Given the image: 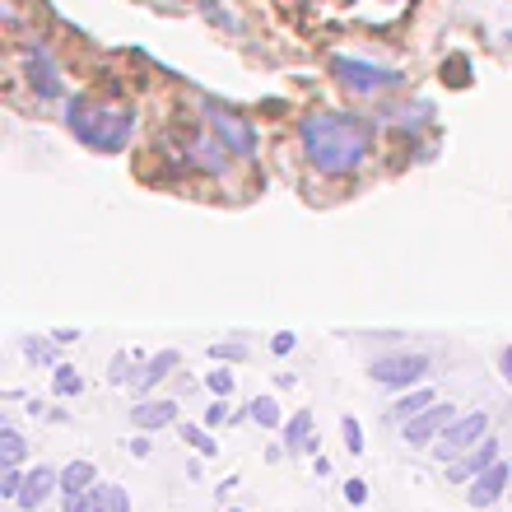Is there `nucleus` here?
I'll use <instances>...</instances> for the list:
<instances>
[{
    "mask_svg": "<svg viewBox=\"0 0 512 512\" xmlns=\"http://www.w3.org/2000/svg\"><path fill=\"white\" fill-rule=\"evenodd\" d=\"M94 485H98L94 461H70L66 471H61V499H66V494H89Z\"/></svg>",
    "mask_w": 512,
    "mask_h": 512,
    "instance_id": "obj_15",
    "label": "nucleus"
},
{
    "mask_svg": "<svg viewBox=\"0 0 512 512\" xmlns=\"http://www.w3.org/2000/svg\"><path fill=\"white\" fill-rule=\"evenodd\" d=\"M247 415H252V424H261V429H280V405H275V396H256V401L247 405Z\"/></svg>",
    "mask_w": 512,
    "mask_h": 512,
    "instance_id": "obj_19",
    "label": "nucleus"
},
{
    "mask_svg": "<svg viewBox=\"0 0 512 512\" xmlns=\"http://www.w3.org/2000/svg\"><path fill=\"white\" fill-rule=\"evenodd\" d=\"M345 499H350L354 508H364V503H368V485H364V480H345Z\"/></svg>",
    "mask_w": 512,
    "mask_h": 512,
    "instance_id": "obj_27",
    "label": "nucleus"
},
{
    "mask_svg": "<svg viewBox=\"0 0 512 512\" xmlns=\"http://www.w3.org/2000/svg\"><path fill=\"white\" fill-rule=\"evenodd\" d=\"M452 419H457V405H452V401H433L424 415H415L410 424H401V433H405V443L424 447V443H438Z\"/></svg>",
    "mask_w": 512,
    "mask_h": 512,
    "instance_id": "obj_7",
    "label": "nucleus"
},
{
    "mask_svg": "<svg viewBox=\"0 0 512 512\" xmlns=\"http://www.w3.org/2000/svg\"><path fill=\"white\" fill-rule=\"evenodd\" d=\"M0 494H5V499H19V494H24V475H19V466H5V475H0Z\"/></svg>",
    "mask_w": 512,
    "mask_h": 512,
    "instance_id": "obj_24",
    "label": "nucleus"
},
{
    "mask_svg": "<svg viewBox=\"0 0 512 512\" xmlns=\"http://www.w3.org/2000/svg\"><path fill=\"white\" fill-rule=\"evenodd\" d=\"M66 131L94 154H122L135 135V112L122 103H98L89 94L66 98Z\"/></svg>",
    "mask_w": 512,
    "mask_h": 512,
    "instance_id": "obj_2",
    "label": "nucleus"
},
{
    "mask_svg": "<svg viewBox=\"0 0 512 512\" xmlns=\"http://www.w3.org/2000/svg\"><path fill=\"white\" fill-rule=\"evenodd\" d=\"M298 140L303 154L322 177H350L359 173L373 154V122H364L359 112H308L298 122Z\"/></svg>",
    "mask_w": 512,
    "mask_h": 512,
    "instance_id": "obj_1",
    "label": "nucleus"
},
{
    "mask_svg": "<svg viewBox=\"0 0 512 512\" xmlns=\"http://www.w3.org/2000/svg\"><path fill=\"white\" fill-rule=\"evenodd\" d=\"M229 154L233 149L224 145V140H205V135H187V163L191 168H201V173H210V177H224L229 173Z\"/></svg>",
    "mask_w": 512,
    "mask_h": 512,
    "instance_id": "obj_10",
    "label": "nucleus"
},
{
    "mask_svg": "<svg viewBox=\"0 0 512 512\" xmlns=\"http://www.w3.org/2000/svg\"><path fill=\"white\" fill-rule=\"evenodd\" d=\"M24 457H28L24 433H19V429L10 424V419H5V424H0V461H5V466H19Z\"/></svg>",
    "mask_w": 512,
    "mask_h": 512,
    "instance_id": "obj_18",
    "label": "nucleus"
},
{
    "mask_svg": "<svg viewBox=\"0 0 512 512\" xmlns=\"http://www.w3.org/2000/svg\"><path fill=\"white\" fill-rule=\"evenodd\" d=\"M205 117H210V131H215L219 140H224V145H229L233 154H238V159H252L256 145H261V140H256L252 117H243V112L224 108V103H215V98L205 103Z\"/></svg>",
    "mask_w": 512,
    "mask_h": 512,
    "instance_id": "obj_5",
    "label": "nucleus"
},
{
    "mask_svg": "<svg viewBox=\"0 0 512 512\" xmlns=\"http://www.w3.org/2000/svg\"><path fill=\"white\" fill-rule=\"evenodd\" d=\"M433 401H438V396H433V387H415V391H405L401 401L391 405V424H410V419L424 415V410H429Z\"/></svg>",
    "mask_w": 512,
    "mask_h": 512,
    "instance_id": "obj_16",
    "label": "nucleus"
},
{
    "mask_svg": "<svg viewBox=\"0 0 512 512\" xmlns=\"http://www.w3.org/2000/svg\"><path fill=\"white\" fill-rule=\"evenodd\" d=\"M66 512H94L89 508V494H66Z\"/></svg>",
    "mask_w": 512,
    "mask_h": 512,
    "instance_id": "obj_34",
    "label": "nucleus"
},
{
    "mask_svg": "<svg viewBox=\"0 0 512 512\" xmlns=\"http://www.w3.org/2000/svg\"><path fill=\"white\" fill-rule=\"evenodd\" d=\"M340 5H359V0H340Z\"/></svg>",
    "mask_w": 512,
    "mask_h": 512,
    "instance_id": "obj_36",
    "label": "nucleus"
},
{
    "mask_svg": "<svg viewBox=\"0 0 512 512\" xmlns=\"http://www.w3.org/2000/svg\"><path fill=\"white\" fill-rule=\"evenodd\" d=\"M205 387L215 391V396H224V401H229V396H233V387H238V378H233L229 368H215V373L205 378Z\"/></svg>",
    "mask_w": 512,
    "mask_h": 512,
    "instance_id": "obj_23",
    "label": "nucleus"
},
{
    "mask_svg": "<svg viewBox=\"0 0 512 512\" xmlns=\"http://www.w3.org/2000/svg\"><path fill=\"white\" fill-rule=\"evenodd\" d=\"M233 512H243V508H233Z\"/></svg>",
    "mask_w": 512,
    "mask_h": 512,
    "instance_id": "obj_38",
    "label": "nucleus"
},
{
    "mask_svg": "<svg viewBox=\"0 0 512 512\" xmlns=\"http://www.w3.org/2000/svg\"><path fill=\"white\" fill-rule=\"evenodd\" d=\"M52 387H56V396H80L84 378L75 373V368H56V382H52Z\"/></svg>",
    "mask_w": 512,
    "mask_h": 512,
    "instance_id": "obj_22",
    "label": "nucleus"
},
{
    "mask_svg": "<svg viewBox=\"0 0 512 512\" xmlns=\"http://www.w3.org/2000/svg\"><path fill=\"white\" fill-rule=\"evenodd\" d=\"M131 424L135 433H154L177 424V401H135L131 405Z\"/></svg>",
    "mask_w": 512,
    "mask_h": 512,
    "instance_id": "obj_13",
    "label": "nucleus"
},
{
    "mask_svg": "<svg viewBox=\"0 0 512 512\" xmlns=\"http://www.w3.org/2000/svg\"><path fill=\"white\" fill-rule=\"evenodd\" d=\"M108 512H131V499H126L122 485H112V508Z\"/></svg>",
    "mask_w": 512,
    "mask_h": 512,
    "instance_id": "obj_33",
    "label": "nucleus"
},
{
    "mask_svg": "<svg viewBox=\"0 0 512 512\" xmlns=\"http://www.w3.org/2000/svg\"><path fill=\"white\" fill-rule=\"evenodd\" d=\"M182 438H187V443L196 447L201 457H215V452H219L215 438H210V429H205V424H182Z\"/></svg>",
    "mask_w": 512,
    "mask_h": 512,
    "instance_id": "obj_20",
    "label": "nucleus"
},
{
    "mask_svg": "<svg viewBox=\"0 0 512 512\" xmlns=\"http://www.w3.org/2000/svg\"><path fill=\"white\" fill-rule=\"evenodd\" d=\"M340 438H345V447H350L354 457H364V429H359V419L354 415L340 419Z\"/></svg>",
    "mask_w": 512,
    "mask_h": 512,
    "instance_id": "obj_21",
    "label": "nucleus"
},
{
    "mask_svg": "<svg viewBox=\"0 0 512 512\" xmlns=\"http://www.w3.org/2000/svg\"><path fill=\"white\" fill-rule=\"evenodd\" d=\"M177 364H182V354H177V350H159V354H154V359H145V368H140V373H135V378H131V387H135V391L159 387V382L168 378V373H173Z\"/></svg>",
    "mask_w": 512,
    "mask_h": 512,
    "instance_id": "obj_14",
    "label": "nucleus"
},
{
    "mask_svg": "<svg viewBox=\"0 0 512 512\" xmlns=\"http://www.w3.org/2000/svg\"><path fill=\"white\" fill-rule=\"evenodd\" d=\"M210 354H215V359H233V364H238V359H247V350H243V345H215V350H210Z\"/></svg>",
    "mask_w": 512,
    "mask_h": 512,
    "instance_id": "obj_31",
    "label": "nucleus"
},
{
    "mask_svg": "<svg viewBox=\"0 0 512 512\" xmlns=\"http://www.w3.org/2000/svg\"><path fill=\"white\" fill-rule=\"evenodd\" d=\"M24 70H28V84H33V94H38V98H61V94H66L61 70L52 66L47 47H24Z\"/></svg>",
    "mask_w": 512,
    "mask_h": 512,
    "instance_id": "obj_8",
    "label": "nucleus"
},
{
    "mask_svg": "<svg viewBox=\"0 0 512 512\" xmlns=\"http://www.w3.org/2000/svg\"><path fill=\"white\" fill-rule=\"evenodd\" d=\"M331 75H336L345 89H354V94H391V89H405L401 70L373 66V61H359V56H331Z\"/></svg>",
    "mask_w": 512,
    "mask_h": 512,
    "instance_id": "obj_3",
    "label": "nucleus"
},
{
    "mask_svg": "<svg viewBox=\"0 0 512 512\" xmlns=\"http://www.w3.org/2000/svg\"><path fill=\"white\" fill-rule=\"evenodd\" d=\"M24 354L33 359V364H52V345H38V340H28Z\"/></svg>",
    "mask_w": 512,
    "mask_h": 512,
    "instance_id": "obj_28",
    "label": "nucleus"
},
{
    "mask_svg": "<svg viewBox=\"0 0 512 512\" xmlns=\"http://www.w3.org/2000/svg\"><path fill=\"white\" fill-rule=\"evenodd\" d=\"M489 438V415L485 410H466V415H457L452 424H447V433L433 443V457L438 461H457L466 457L475 443H485Z\"/></svg>",
    "mask_w": 512,
    "mask_h": 512,
    "instance_id": "obj_6",
    "label": "nucleus"
},
{
    "mask_svg": "<svg viewBox=\"0 0 512 512\" xmlns=\"http://www.w3.org/2000/svg\"><path fill=\"white\" fill-rule=\"evenodd\" d=\"M508 503H512V485H508Z\"/></svg>",
    "mask_w": 512,
    "mask_h": 512,
    "instance_id": "obj_37",
    "label": "nucleus"
},
{
    "mask_svg": "<svg viewBox=\"0 0 512 512\" xmlns=\"http://www.w3.org/2000/svg\"><path fill=\"white\" fill-rule=\"evenodd\" d=\"M499 373H503V378H508V382H512V345H508V350H503V354H499Z\"/></svg>",
    "mask_w": 512,
    "mask_h": 512,
    "instance_id": "obj_35",
    "label": "nucleus"
},
{
    "mask_svg": "<svg viewBox=\"0 0 512 512\" xmlns=\"http://www.w3.org/2000/svg\"><path fill=\"white\" fill-rule=\"evenodd\" d=\"M508 485H512V466L508 461H494L485 475H475L471 480L466 503H471V508H494L499 499H508Z\"/></svg>",
    "mask_w": 512,
    "mask_h": 512,
    "instance_id": "obj_9",
    "label": "nucleus"
},
{
    "mask_svg": "<svg viewBox=\"0 0 512 512\" xmlns=\"http://www.w3.org/2000/svg\"><path fill=\"white\" fill-rule=\"evenodd\" d=\"M52 494H61V471H52V466H38V471L24 475V494H19V508L24 512H38L42 503L52 499Z\"/></svg>",
    "mask_w": 512,
    "mask_h": 512,
    "instance_id": "obj_11",
    "label": "nucleus"
},
{
    "mask_svg": "<svg viewBox=\"0 0 512 512\" xmlns=\"http://www.w3.org/2000/svg\"><path fill=\"white\" fill-rule=\"evenodd\" d=\"M499 438H485V443H475L471 452H466V457H457L452 461V480H457V485H471L475 475H485L489 466H494V461H499Z\"/></svg>",
    "mask_w": 512,
    "mask_h": 512,
    "instance_id": "obj_12",
    "label": "nucleus"
},
{
    "mask_svg": "<svg viewBox=\"0 0 512 512\" xmlns=\"http://www.w3.org/2000/svg\"><path fill=\"white\" fill-rule=\"evenodd\" d=\"M447 75H452V84H457V89H461V84H471V66H466V56H452V61L443 66V80H447Z\"/></svg>",
    "mask_w": 512,
    "mask_h": 512,
    "instance_id": "obj_25",
    "label": "nucleus"
},
{
    "mask_svg": "<svg viewBox=\"0 0 512 512\" xmlns=\"http://www.w3.org/2000/svg\"><path fill=\"white\" fill-rule=\"evenodd\" d=\"M149 452H154V443H149L145 433H135V438H131V457H140V461H145Z\"/></svg>",
    "mask_w": 512,
    "mask_h": 512,
    "instance_id": "obj_32",
    "label": "nucleus"
},
{
    "mask_svg": "<svg viewBox=\"0 0 512 512\" xmlns=\"http://www.w3.org/2000/svg\"><path fill=\"white\" fill-rule=\"evenodd\" d=\"M508 42H512V33H508Z\"/></svg>",
    "mask_w": 512,
    "mask_h": 512,
    "instance_id": "obj_39",
    "label": "nucleus"
},
{
    "mask_svg": "<svg viewBox=\"0 0 512 512\" xmlns=\"http://www.w3.org/2000/svg\"><path fill=\"white\" fill-rule=\"evenodd\" d=\"M298 447H303V452H312V447H317V438H312V415H308V410H298V415L289 419V424H284V452H298Z\"/></svg>",
    "mask_w": 512,
    "mask_h": 512,
    "instance_id": "obj_17",
    "label": "nucleus"
},
{
    "mask_svg": "<svg viewBox=\"0 0 512 512\" xmlns=\"http://www.w3.org/2000/svg\"><path fill=\"white\" fill-rule=\"evenodd\" d=\"M126 368H131V354H117V359H112V368H108V382H131V378H126Z\"/></svg>",
    "mask_w": 512,
    "mask_h": 512,
    "instance_id": "obj_29",
    "label": "nucleus"
},
{
    "mask_svg": "<svg viewBox=\"0 0 512 512\" xmlns=\"http://www.w3.org/2000/svg\"><path fill=\"white\" fill-rule=\"evenodd\" d=\"M224 419H229V401H224V396H219V401L210 405V410H205V429H219V424H224Z\"/></svg>",
    "mask_w": 512,
    "mask_h": 512,
    "instance_id": "obj_26",
    "label": "nucleus"
},
{
    "mask_svg": "<svg viewBox=\"0 0 512 512\" xmlns=\"http://www.w3.org/2000/svg\"><path fill=\"white\" fill-rule=\"evenodd\" d=\"M294 345H298L294 331H280V336L270 340V350H275V354H294Z\"/></svg>",
    "mask_w": 512,
    "mask_h": 512,
    "instance_id": "obj_30",
    "label": "nucleus"
},
{
    "mask_svg": "<svg viewBox=\"0 0 512 512\" xmlns=\"http://www.w3.org/2000/svg\"><path fill=\"white\" fill-rule=\"evenodd\" d=\"M429 373V354H410V350H396V354H382L368 364V378L378 387H391V391H410L419 387V378Z\"/></svg>",
    "mask_w": 512,
    "mask_h": 512,
    "instance_id": "obj_4",
    "label": "nucleus"
}]
</instances>
